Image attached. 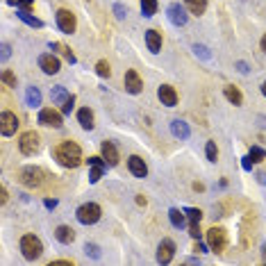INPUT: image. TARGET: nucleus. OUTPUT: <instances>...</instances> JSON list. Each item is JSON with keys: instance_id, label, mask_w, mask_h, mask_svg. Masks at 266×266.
I'll return each instance as SVG.
<instances>
[{"instance_id": "nucleus-11", "label": "nucleus", "mask_w": 266, "mask_h": 266, "mask_svg": "<svg viewBox=\"0 0 266 266\" xmlns=\"http://www.w3.org/2000/svg\"><path fill=\"white\" fill-rule=\"evenodd\" d=\"M166 16H168V21H171L173 25H177V28L187 23V12H184V7L180 5V3H173V5H168Z\"/></svg>"}, {"instance_id": "nucleus-46", "label": "nucleus", "mask_w": 266, "mask_h": 266, "mask_svg": "<svg viewBox=\"0 0 266 266\" xmlns=\"http://www.w3.org/2000/svg\"><path fill=\"white\" fill-rule=\"evenodd\" d=\"M236 69L241 71V73H248V66H246V62H236Z\"/></svg>"}, {"instance_id": "nucleus-31", "label": "nucleus", "mask_w": 266, "mask_h": 266, "mask_svg": "<svg viewBox=\"0 0 266 266\" xmlns=\"http://www.w3.org/2000/svg\"><path fill=\"white\" fill-rule=\"evenodd\" d=\"M205 155H207V159H209V162H216V159H218V148H216V143H214V141H207Z\"/></svg>"}, {"instance_id": "nucleus-37", "label": "nucleus", "mask_w": 266, "mask_h": 266, "mask_svg": "<svg viewBox=\"0 0 266 266\" xmlns=\"http://www.w3.org/2000/svg\"><path fill=\"white\" fill-rule=\"evenodd\" d=\"M193 53H196V55H200L202 59H212V55H209V50H207L205 46H200V44H196V46H193Z\"/></svg>"}, {"instance_id": "nucleus-51", "label": "nucleus", "mask_w": 266, "mask_h": 266, "mask_svg": "<svg viewBox=\"0 0 266 266\" xmlns=\"http://www.w3.org/2000/svg\"><path fill=\"white\" fill-rule=\"evenodd\" d=\"M261 50H264V53H266V35L261 37Z\"/></svg>"}, {"instance_id": "nucleus-5", "label": "nucleus", "mask_w": 266, "mask_h": 266, "mask_svg": "<svg viewBox=\"0 0 266 266\" xmlns=\"http://www.w3.org/2000/svg\"><path fill=\"white\" fill-rule=\"evenodd\" d=\"M19 148H21V153L23 155H37L39 153V148H41V139L37 132H23L19 139Z\"/></svg>"}, {"instance_id": "nucleus-18", "label": "nucleus", "mask_w": 266, "mask_h": 266, "mask_svg": "<svg viewBox=\"0 0 266 266\" xmlns=\"http://www.w3.org/2000/svg\"><path fill=\"white\" fill-rule=\"evenodd\" d=\"M146 44H148V50H150V53H159V50H162V35H159L157 30H148Z\"/></svg>"}, {"instance_id": "nucleus-47", "label": "nucleus", "mask_w": 266, "mask_h": 266, "mask_svg": "<svg viewBox=\"0 0 266 266\" xmlns=\"http://www.w3.org/2000/svg\"><path fill=\"white\" fill-rule=\"evenodd\" d=\"M193 250H196V252H205V246H202V243L196 239V246H193Z\"/></svg>"}, {"instance_id": "nucleus-20", "label": "nucleus", "mask_w": 266, "mask_h": 266, "mask_svg": "<svg viewBox=\"0 0 266 266\" xmlns=\"http://www.w3.org/2000/svg\"><path fill=\"white\" fill-rule=\"evenodd\" d=\"M171 132H173V137L184 141V139H189V125L184 121H180V118H175V121H171Z\"/></svg>"}, {"instance_id": "nucleus-32", "label": "nucleus", "mask_w": 266, "mask_h": 266, "mask_svg": "<svg viewBox=\"0 0 266 266\" xmlns=\"http://www.w3.org/2000/svg\"><path fill=\"white\" fill-rule=\"evenodd\" d=\"M10 5H14L21 12H30L35 7V0H10Z\"/></svg>"}, {"instance_id": "nucleus-15", "label": "nucleus", "mask_w": 266, "mask_h": 266, "mask_svg": "<svg viewBox=\"0 0 266 266\" xmlns=\"http://www.w3.org/2000/svg\"><path fill=\"white\" fill-rule=\"evenodd\" d=\"M89 164H91V173H89V182L96 184L103 177V171L105 166H107V162H105L103 157H89Z\"/></svg>"}, {"instance_id": "nucleus-8", "label": "nucleus", "mask_w": 266, "mask_h": 266, "mask_svg": "<svg viewBox=\"0 0 266 266\" xmlns=\"http://www.w3.org/2000/svg\"><path fill=\"white\" fill-rule=\"evenodd\" d=\"M19 130V116L14 112H3L0 114V132L5 137H12Z\"/></svg>"}, {"instance_id": "nucleus-52", "label": "nucleus", "mask_w": 266, "mask_h": 266, "mask_svg": "<svg viewBox=\"0 0 266 266\" xmlns=\"http://www.w3.org/2000/svg\"><path fill=\"white\" fill-rule=\"evenodd\" d=\"M261 94H264V96H266V82H264V84H261Z\"/></svg>"}, {"instance_id": "nucleus-4", "label": "nucleus", "mask_w": 266, "mask_h": 266, "mask_svg": "<svg viewBox=\"0 0 266 266\" xmlns=\"http://www.w3.org/2000/svg\"><path fill=\"white\" fill-rule=\"evenodd\" d=\"M100 207L96 205V202H84V205L78 207V212H75V216H78V221L82 223V225H94V223H98L100 218Z\"/></svg>"}, {"instance_id": "nucleus-49", "label": "nucleus", "mask_w": 266, "mask_h": 266, "mask_svg": "<svg viewBox=\"0 0 266 266\" xmlns=\"http://www.w3.org/2000/svg\"><path fill=\"white\" fill-rule=\"evenodd\" d=\"M146 198H143V196H137V205H146Z\"/></svg>"}, {"instance_id": "nucleus-14", "label": "nucleus", "mask_w": 266, "mask_h": 266, "mask_svg": "<svg viewBox=\"0 0 266 266\" xmlns=\"http://www.w3.org/2000/svg\"><path fill=\"white\" fill-rule=\"evenodd\" d=\"M157 96H159V100H162V105H166V107H175L177 105V91L171 84H162V87L157 89Z\"/></svg>"}, {"instance_id": "nucleus-19", "label": "nucleus", "mask_w": 266, "mask_h": 266, "mask_svg": "<svg viewBox=\"0 0 266 266\" xmlns=\"http://www.w3.org/2000/svg\"><path fill=\"white\" fill-rule=\"evenodd\" d=\"M55 239H57L59 243H73V239H75V232H73V227H69V225H59L57 230H55Z\"/></svg>"}, {"instance_id": "nucleus-28", "label": "nucleus", "mask_w": 266, "mask_h": 266, "mask_svg": "<svg viewBox=\"0 0 266 266\" xmlns=\"http://www.w3.org/2000/svg\"><path fill=\"white\" fill-rule=\"evenodd\" d=\"M184 214H187V218H189V225H200V218H202L200 209H196V207H189V209H184Z\"/></svg>"}, {"instance_id": "nucleus-41", "label": "nucleus", "mask_w": 266, "mask_h": 266, "mask_svg": "<svg viewBox=\"0 0 266 266\" xmlns=\"http://www.w3.org/2000/svg\"><path fill=\"white\" fill-rule=\"evenodd\" d=\"M44 205L48 207V209H55V207H57V200H55V198H46Z\"/></svg>"}, {"instance_id": "nucleus-25", "label": "nucleus", "mask_w": 266, "mask_h": 266, "mask_svg": "<svg viewBox=\"0 0 266 266\" xmlns=\"http://www.w3.org/2000/svg\"><path fill=\"white\" fill-rule=\"evenodd\" d=\"M25 100H28L30 107H39L41 105V91L37 87H28V91H25Z\"/></svg>"}, {"instance_id": "nucleus-44", "label": "nucleus", "mask_w": 266, "mask_h": 266, "mask_svg": "<svg viewBox=\"0 0 266 266\" xmlns=\"http://www.w3.org/2000/svg\"><path fill=\"white\" fill-rule=\"evenodd\" d=\"M10 44H3V59H7V57H10Z\"/></svg>"}, {"instance_id": "nucleus-36", "label": "nucleus", "mask_w": 266, "mask_h": 266, "mask_svg": "<svg viewBox=\"0 0 266 266\" xmlns=\"http://www.w3.org/2000/svg\"><path fill=\"white\" fill-rule=\"evenodd\" d=\"M84 252H87V255H91L94 259H98V257H100V248L96 246V243H87V246H84Z\"/></svg>"}, {"instance_id": "nucleus-33", "label": "nucleus", "mask_w": 266, "mask_h": 266, "mask_svg": "<svg viewBox=\"0 0 266 266\" xmlns=\"http://www.w3.org/2000/svg\"><path fill=\"white\" fill-rule=\"evenodd\" d=\"M96 73H98L100 78H109V75H112V69H109V64L105 59H100L98 64H96Z\"/></svg>"}, {"instance_id": "nucleus-21", "label": "nucleus", "mask_w": 266, "mask_h": 266, "mask_svg": "<svg viewBox=\"0 0 266 266\" xmlns=\"http://www.w3.org/2000/svg\"><path fill=\"white\" fill-rule=\"evenodd\" d=\"M78 123L82 125L84 130H94V112L89 107H82L78 112Z\"/></svg>"}, {"instance_id": "nucleus-26", "label": "nucleus", "mask_w": 266, "mask_h": 266, "mask_svg": "<svg viewBox=\"0 0 266 266\" xmlns=\"http://www.w3.org/2000/svg\"><path fill=\"white\" fill-rule=\"evenodd\" d=\"M168 218H171L173 227H184V223H187V214L180 212V209H175V207L168 212Z\"/></svg>"}, {"instance_id": "nucleus-48", "label": "nucleus", "mask_w": 266, "mask_h": 266, "mask_svg": "<svg viewBox=\"0 0 266 266\" xmlns=\"http://www.w3.org/2000/svg\"><path fill=\"white\" fill-rule=\"evenodd\" d=\"M193 191H205V184H200V182H193Z\"/></svg>"}, {"instance_id": "nucleus-2", "label": "nucleus", "mask_w": 266, "mask_h": 266, "mask_svg": "<svg viewBox=\"0 0 266 266\" xmlns=\"http://www.w3.org/2000/svg\"><path fill=\"white\" fill-rule=\"evenodd\" d=\"M21 252H23L25 259L35 261L41 257V252H44V243H41L39 236L35 234H25L23 239H21Z\"/></svg>"}, {"instance_id": "nucleus-7", "label": "nucleus", "mask_w": 266, "mask_h": 266, "mask_svg": "<svg viewBox=\"0 0 266 266\" xmlns=\"http://www.w3.org/2000/svg\"><path fill=\"white\" fill-rule=\"evenodd\" d=\"M57 25L64 35H73L75 28H78V21H75V14L69 10H57Z\"/></svg>"}, {"instance_id": "nucleus-42", "label": "nucleus", "mask_w": 266, "mask_h": 266, "mask_svg": "<svg viewBox=\"0 0 266 266\" xmlns=\"http://www.w3.org/2000/svg\"><path fill=\"white\" fill-rule=\"evenodd\" d=\"M7 198H10L7 189H5V187H0V202H7Z\"/></svg>"}, {"instance_id": "nucleus-40", "label": "nucleus", "mask_w": 266, "mask_h": 266, "mask_svg": "<svg viewBox=\"0 0 266 266\" xmlns=\"http://www.w3.org/2000/svg\"><path fill=\"white\" fill-rule=\"evenodd\" d=\"M189 234H191L193 239H200V234H202V232H200V225H189Z\"/></svg>"}, {"instance_id": "nucleus-27", "label": "nucleus", "mask_w": 266, "mask_h": 266, "mask_svg": "<svg viewBox=\"0 0 266 266\" xmlns=\"http://www.w3.org/2000/svg\"><path fill=\"white\" fill-rule=\"evenodd\" d=\"M50 48H53V50H57L59 55H64V57H66V62L75 64V55H73V50H71L69 46H64V44H50Z\"/></svg>"}, {"instance_id": "nucleus-1", "label": "nucleus", "mask_w": 266, "mask_h": 266, "mask_svg": "<svg viewBox=\"0 0 266 266\" xmlns=\"http://www.w3.org/2000/svg\"><path fill=\"white\" fill-rule=\"evenodd\" d=\"M53 155L66 168H78L82 164V150H80V146L75 141H62L59 146H55Z\"/></svg>"}, {"instance_id": "nucleus-6", "label": "nucleus", "mask_w": 266, "mask_h": 266, "mask_svg": "<svg viewBox=\"0 0 266 266\" xmlns=\"http://www.w3.org/2000/svg\"><path fill=\"white\" fill-rule=\"evenodd\" d=\"M21 182L25 184L28 189H37L44 184V171L37 166H25L21 171Z\"/></svg>"}, {"instance_id": "nucleus-17", "label": "nucleus", "mask_w": 266, "mask_h": 266, "mask_svg": "<svg viewBox=\"0 0 266 266\" xmlns=\"http://www.w3.org/2000/svg\"><path fill=\"white\" fill-rule=\"evenodd\" d=\"M100 153H103V159L107 162V166H116L118 164V150L112 141H103L100 146Z\"/></svg>"}, {"instance_id": "nucleus-35", "label": "nucleus", "mask_w": 266, "mask_h": 266, "mask_svg": "<svg viewBox=\"0 0 266 266\" xmlns=\"http://www.w3.org/2000/svg\"><path fill=\"white\" fill-rule=\"evenodd\" d=\"M0 80L7 84V87H16V75L12 73V71H3V75H0Z\"/></svg>"}, {"instance_id": "nucleus-9", "label": "nucleus", "mask_w": 266, "mask_h": 266, "mask_svg": "<svg viewBox=\"0 0 266 266\" xmlns=\"http://www.w3.org/2000/svg\"><path fill=\"white\" fill-rule=\"evenodd\" d=\"M39 123L46 125V128H62L64 121H62V114L59 112H55L53 107H46L39 112Z\"/></svg>"}, {"instance_id": "nucleus-22", "label": "nucleus", "mask_w": 266, "mask_h": 266, "mask_svg": "<svg viewBox=\"0 0 266 266\" xmlns=\"http://www.w3.org/2000/svg\"><path fill=\"white\" fill-rule=\"evenodd\" d=\"M184 5L193 16H202L207 10V0H184Z\"/></svg>"}, {"instance_id": "nucleus-45", "label": "nucleus", "mask_w": 266, "mask_h": 266, "mask_svg": "<svg viewBox=\"0 0 266 266\" xmlns=\"http://www.w3.org/2000/svg\"><path fill=\"white\" fill-rule=\"evenodd\" d=\"M243 168H246V171H250V168H252V159L250 157H243Z\"/></svg>"}, {"instance_id": "nucleus-43", "label": "nucleus", "mask_w": 266, "mask_h": 266, "mask_svg": "<svg viewBox=\"0 0 266 266\" xmlns=\"http://www.w3.org/2000/svg\"><path fill=\"white\" fill-rule=\"evenodd\" d=\"M62 264L71 266V264H73V261H71V259H55V261H53V264H50V266H62Z\"/></svg>"}, {"instance_id": "nucleus-12", "label": "nucleus", "mask_w": 266, "mask_h": 266, "mask_svg": "<svg viewBox=\"0 0 266 266\" xmlns=\"http://www.w3.org/2000/svg\"><path fill=\"white\" fill-rule=\"evenodd\" d=\"M123 82H125V91H128V94H141V89H143V80L139 78V73H137V71H132V69H130L128 73H125Z\"/></svg>"}, {"instance_id": "nucleus-24", "label": "nucleus", "mask_w": 266, "mask_h": 266, "mask_svg": "<svg viewBox=\"0 0 266 266\" xmlns=\"http://www.w3.org/2000/svg\"><path fill=\"white\" fill-rule=\"evenodd\" d=\"M223 94H225V98L230 100L232 105H241L243 103V96H241V91L236 87H232V84H227L225 89H223Z\"/></svg>"}, {"instance_id": "nucleus-38", "label": "nucleus", "mask_w": 266, "mask_h": 266, "mask_svg": "<svg viewBox=\"0 0 266 266\" xmlns=\"http://www.w3.org/2000/svg\"><path fill=\"white\" fill-rule=\"evenodd\" d=\"M114 14H116V19H125V16H128V7L116 3V5H114Z\"/></svg>"}, {"instance_id": "nucleus-13", "label": "nucleus", "mask_w": 266, "mask_h": 266, "mask_svg": "<svg viewBox=\"0 0 266 266\" xmlns=\"http://www.w3.org/2000/svg\"><path fill=\"white\" fill-rule=\"evenodd\" d=\"M173 255H175V243H173L171 239H164L157 246V261L159 264H168V261L173 259Z\"/></svg>"}, {"instance_id": "nucleus-53", "label": "nucleus", "mask_w": 266, "mask_h": 266, "mask_svg": "<svg viewBox=\"0 0 266 266\" xmlns=\"http://www.w3.org/2000/svg\"><path fill=\"white\" fill-rule=\"evenodd\" d=\"M261 250H264V252H261V255H264V261H266V246H264V248H261Z\"/></svg>"}, {"instance_id": "nucleus-39", "label": "nucleus", "mask_w": 266, "mask_h": 266, "mask_svg": "<svg viewBox=\"0 0 266 266\" xmlns=\"http://www.w3.org/2000/svg\"><path fill=\"white\" fill-rule=\"evenodd\" d=\"M73 105H75V96H69V100H66V103L62 105V114H71Z\"/></svg>"}, {"instance_id": "nucleus-10", "label": "nucleus", "mask_w": 266, "mask_h": 266, "mask_svg": "<svg viewBox=\"0 0 266 266\" xmlns=\"http://www.w3.org/2000/svg\"><path fill=\"white\" fill-rule=\"evenodd\" d=\"M39 69L44 71L46 75H55V73H59V59L55 57L53 53L41 55V57H39Z\"/></svg>"}, {"instance_id": "nucleus-23", "label": "nucleus", "mask_w": 266, "mask_h": 266, "mask_svg": "<svg viewBox=\"0 0 266 266\" xmlns=\"http://www.w3.org/2000/svg\"><path fill=\"white\" fill-rule=\"evenodd\" d=\"M69 91H66L64 87H53L50 89V98H53V103L55 105H64L66 100H69Z\"/></svg>"}, {"instance_id": "nucleus-3", "label": "nucleus", "mask_w": 266, "mask_h": 266, "mask_svg": "<svg viewBox=\"0 0 266 266\" xmlns=\"http://www.w3.org/2000/svg\"><path fill=\"white\" fill-rule=\"evenodd\" d=\"M207 243L216 255H223L227 248V232L223 227H209L207 230Z\"/></svg>"}, {"instance_id": "nucleus-30", "label": "nucleus", "mask_w": 266, "mask_h": 266, "mask_svg": "<svg viewBox=\"0 0 266 266\" xmlns=\"http://www.w3.org/2000/svg\"><path fill=\"white\" fill-rule=\"evenodd\" d=\"M19 19H21V21H25V23L30 25V28H44V23H41V21L37 19V16L30 14V12H21Z\"/></svg>"}, {"instance_id": "nucleus-29", "label": "nucleus", "mask_w": 266, "mask_h": 266, "mask_svg": "<svg viewBox=\"0 0 266 266\" xmlns=\"http://www.w3.org/2000/svg\"><path fill=\"white\" fill-rule=\"evenodd\" d=\"M141 12L143 16H155V12H157V0H141Z\"/></svg>"}, {"instance_id": "nucleus-16", "label": "nucleus", "mask_w": 266, "mask_h": 266, "mask_svg": "<svg viewBox=\"0 0 266 266\" xmlns=\"http://www.w3.org/2000/svg\"><path fill=\"white\" fill-rule=\"evenodd\" d=\"M128 168H130V173H132L134 177H146L148 175V166L139 155H132V157L128 159Z\"/></svg>"}, {"instance_id": "nucleus-50", "label": "nucleus", "mask_w": 266, "mask_h": 266, "mask_svg": "<svg viewBox=\"0 0 266 266\" xmlns=\"http://www.w3.org/2000/svg\"><path fill=\"white\" fill-rule=\"evenodd\" d=\"M257 180H259L261 184H266V175H264V173H259V175H257Z\"/></svg>"}, {"instance_id": "nucleus-34", "label": "nucleus", "mask_w": 266, "mask_h": 266, "mask_svg": "<svg viewBox=\"0 0 266 266\" xmlns=\"http://www.w3.org/2000/svg\"><path fill=\"white\" fill-rule=\"evenodd\" d=\"M248 157L252 159V164H255V162H261V159H266V150H261V148H250Z\"/></svg>"}]
</instances>
